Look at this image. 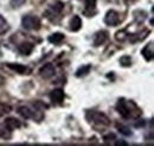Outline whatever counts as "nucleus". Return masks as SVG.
Listing matches in <instances>:
<instances>
[{"mask_svg":"<svg viewBox=\"0 0 154 146\" xmlns=\"http://www.w3.org/2000/svg\"><path fill=\"white\" fill-rule=\"evenodd\" d=\"M116 110L123 119L136 118L140 115V110L136 107L133 101H126L125 99H120L116 103Z\"/></svg>","mask_w":154,"mask_h":146,"instance_id":"nucleus-1","label":"nucleus"},{"mask_svg":"<svg viewBox=\"0 0 154 146\" xmlns=\"http://www.w3.org/2000/svg\"><path fill=\"white\" fill-rule=\"evenodd\" d=\"M87 119L89 122H93L94 125L101 126V127H107L110 125L109 118L101 113V112H95V110H88L87 112Z\"/></svg>","mask_w":154,"mask_h":146,"instance_id":"nucleus-2","label":"nucleus"},{"mask_svg":"<svg viewBox=\"0 0 154 146\" xmlns=\"http://www.w3.org/2000/svg\"><path fill=\"white\" fill-rule=\"evenodd\" d=\"M21 25L26 30H39L42 23L36 16H24L21 19Z\"/></svg>","mask_w":154,"mask_h":146,"instance_id":"nucleus-3","label":"nucleus"},{"mask_svg":"<svg viewBox=\"0 0 154 146\" xmlns=\"http://www.w3.org/2000/svg\"><path fill=\"white\" fill-rule=\"evenodd\" d=\"M39 75H40L42 78H45V80L54 77V76L56 75V69H55L54 64H51V63L44 64V65L39 69Z\"/></svg>","mask_w":154,"mask_h":146,"instance_id":"nucleus-4","label":"nucleus"},{"mask_svg":"<svg viewBox=\"0 0 154 146\" xmlns=\"http://www.w3.org/2000/svg\"><path fill=\"white\" fill-rule=\"evenodd\" d=\"M104 23L108 26H116L120 23V16H119V13L116 11H114V10L108 11L107 14H106V17H104Z\"/></svg>","mask_w":154,"mask_h":146,"instance_id":"nucleus-5","label":"nucleus"},{"mask_svg":"<svg viewBox=\"0 0 154 146\" xmlns=\"http://www.w3.org/2000/svg\"><path fill=\"white\" fill-rule=\"evenodd\" d=\"M50 99L55 105H62L64 99H65V94H64L63 89L57 88V89H54L50 93Z\"/></svg>","mask_w":154,"mask_h":146,"instance_id":"nucleus-6","label":"nucleus"},{"mask_svg":"<svg viewBox=\"0 0 154 146\" xmlns=\"http://www.w3.org/2000/svg\"><path fill=\"white\" fill-rule=\"evenodd\" d=\"M107 39H108V32L107 31H104V30L98 31V32L95 33V36H94V46L102 45Z\"/></svg>","mask_w":154,"mask_h":146,"instance_id":"nucleus-7","label":"nucleus"},{"mask_svg":"<svg viewBox=\"0 0 154 146\" xmlns=\"http://www.w3.org/2000/svg\"><path fill=\"white\" fill-rule=\"evenodd\" d=\"M33 48L35 45L32 43H27V42H24L18 45V51H19L20 55L24 56H29L32 51H33Z\"/></svg>","mask_w":154,"mask_h":146,"instance_id":"nucleus-8","label":"nucleus"},{"mask_svg":"<svg viewBox=\"0 0 154 146\" xmlns=\"http://www.w3.org/2000/svg\"><path fill=\"white\" fill-rule=\"evenodd\" d=\"M7 67H8L11 70H13V71H16V73L20 74V75H29V74H30V69H29L27 67L23 65V64H17V63L13 64V63H8Z\"/></svg>","mask_w":154,"mask_h":146,"instance_id":"nucleus-9","label":"nucleus"},{"mask_svg":"<svg viewBox=\"0 0 154 146\" xmlns=\"http://www.w3.org/2000/svg\"><path fill=\"white\" fill-rule=\"evenodd\" d=\"M0 138L4 139V140H10L12 138V129L5 122L0 125Z\"/></svg>","mask_w":154,"mask_h":146,"instance_id":"nucleus-10","label":"nucleus"},{"mask_svg":"<svg viewBox=\"0 0 154 146\" xmlns=\"http://www.w3.org/2000/svg\"><path fill=\"white\" fill-rule=\"evenodd\" d=\"M18 113L24 119H31V118L35 116V112H32V110L29 108L27 106H20V107H18Z\"/></svg>","mask_w":154,"mask_h":146,"instance_id":"nucleus-11","label":"nucleus"},{"mask_svg":"<svg viewBox=\"0 0 154 146\" xmlns=\"http://www.w3.org/2000/svg\"><path fill=\"white\" fill-rule=\"evenodd\" d=\"M81 27H82V19L78 16H74L72 19L70 20V30L72 32H77L81 30Z\"/></svg>","mask_w":154,"mask_h":146,"instance_id":"nucleus-12","label":"nucleus"},{"mask_svg":"<svg viewBox=\"0 0 154 146\" xmlns=\"http://www.w3.org/2000/svg\"><path fill=\"white\" fill-rule=\"evenodd\" d=\"M141 55L143 56V58L146 61H152L153 59V44L151 43L149 45L145 46L141 51Z\"/></svg>","mask_w":154,"mask_h":146,"instance_id":"nucleus-13","label":"nucleus"},{"mask_svg":"<svg viewBox=\"0 0 154 146\" xmlns=\"http://www.w3.org/2000/svg\"><path fill=\"white\" fill-rule=\"evenodd\" d=\"M49 42L50 43H52V44H60L63 40H64V35L63 33H60V32H55V33H52L51 36H49Z\"/></svg>","mask_w":154,"mask_h":146,"instance_id":"nucleus-14","label":"nucleus"},{"mask_svg":"<svg viewBox=\"0 0 154 146\" xmlns=\"http://www.w3.org/2000/svg\"><path fill=\"white\" fill-rule=\"evenodd\" d=\"M5 124L11 128L12 131L16 129V128H19L20 126H21V122H20L18 119H16V118H7V119L5 120Z\"/></svg>","mask_w":154,"mask_h":146,"instance_id":"nucleus-15","label":"nucleus"},{"mask_svg":"<svg viewBox=\"0 0 154 146\" xmlns=\"http://www.w3.org/2000/svg\"><path fill=\"white\" fill-rule=\"evenodd\" d=\"M90 70H91V65H90V64L82 65V67H79V68L76 70V76L77 77H83V76L88 75Z\"/></svg>","mask_w":154,"mask_h":146,"instance_id":"nucleus-16","label":"nucleus"},{"mask_svg":"<svg viewBox=\"0 0 154 146\" xmlns=\"http://www.w3.org/2000/svg\"><path fill=\"white\" fill-rule=\"evenodd\" d=\"M149 33V30H143L141 33H137V35H132V36L129 37V40L132 42V43H135V42H140V40H142V39H145L146 36Z\"/></svg>","mask_w":154,"mask_h":146,"instance_id":"nucleus-17","label":"nucleus"},{"mask_svg":"<svg viewBox=\"0 0 154 146\" xmlns=\"http://www.w3.org/2000/svg\"><path fill=\"white\" fill-rule=\"evenodd\" d=\"M116 128L119 129V132H120L121 134H123V135H126V137L132 135V131H131V128L128 127V126H126V125L116 124Z\"/></svg>","mask_w":154,"mask_h":146,"instance_id":"nucleus-18","label":"nucleus"},{"mask_svg":"<svg viewBox=\"0 0 154 146\" xmlns=\"http://www.w3.org/2000/svg\"><path fill=\"white\" fill-rule=\"evenodd\" d=\"M8 30H10V26H8L7 21L0 14V35H5Z\"/></svg>","mask_w":154,"mask_h":146,"instance_id":"nucleus-19","label":"nucleus"},{"mask_svg":"<svg viewBox=\"0 0 154 146\" xmlns=\"http://www.w3.org/2000/svg\"><path fill=\"white\" fill-rule=\"evenodd\" d=\"M84 2H85V11H84V13H87L88 11H93L95 13L96 0H84Z\"/></svg>","mask_w":154,"mask_h":146,"instance_id":"nucleus-20","label":"nucleus"},{"mask_svg":"<svg viewBox=\"0 0 154 146\" xmlns=\"http://www.w3.org/2000/svg\"><path fill=\"white\" fill-rule=\"evenodd\" d=\"M11 110H12V107L10 105H7L5 102H0V116H4L6 114L11 113Z\"/></svg>","mask_w":154,"mask_h":146,"instance_id":"nucleus-21","label":"nucleus"},{"mask_svg":"<svg viewBox=\"0 0 154 146\" xmlns=\"http://www.w3.org/2000/svg\"><path fill=\"white\" fill-rule=\"evenodd\" d=\"M120 64L122 67H131L132 65V58L129 56L125 55L120 58Z\"/></svg>","mask_w":154,"mask_h":146,"instance_id":"nucleus-22","label":"nucleus"},{"mask_svg":"<svg viewBox=\"0 0 154 146\" xmlns=\"http://www.w3.org/2000/svg\"><path fill=\"white\" fill-rule=\"evenodd\" d=\"M127 36H129V35L127 33L126 30H120L119 32H116L115 33V39L116 40H119V42H123L125 39H127Z\"/></svg>","mask_w":154,"mask_h":146,"instance_id":"nucleus-23","label":"nucleus"},{"mask_svg":"<svg viewBox=\"0 0 154 146\" xmlns=\"http://www.w3.org/2000/svg\"><path fill=\"white\" fill-rule=\"evenodd\" d=\"M25 2H26V0H11L10 5H11L13 8H19V7H21Z\"/></svg>","mask_w":154,"mask_h":146,"instance_id":"nucleus-24","label":"nucleus"},{"mask_svg":"<svg viewBox=\"0 0 154 146\" xmlns=\"http://www.w3.org/2000/svg\"><path fill=\"white\" fill-rule=\"evenodd\" d=\"M103 140H104V143H112V141L116 140V135L114 133H109V134L103 137Z\"/></svg>","mask_w":154,"mask_h":146,"instance_id":"nucleus-25","label":"nucleus"},{"mask_svg":"<svg viewBox=\"0 0 154 146\" xmlns=\"http://www.w3.org/2000/svg\"><path fill=\"white\" fill-rule=\"evenodd\" d=\"M5 83H6V80H5V77H4L2 75H0V87H1V86H4Z\"/></svg>","mask_w":154,"mask_h":146,"instance_id":"nucleus-26","label":"nucleus"},{"mask_svg":"<svg viewBox=\"0 0 154 146\" xmlns=\"http://www.w3.org/2000/svg\"><path fill=\"white\" fill-rule=\"evenodd\" d=\"M116 145H127V143H123V141H116Z\"/></svg>","mask_w":154,"mask_h":146,"instance_id":"nucleus-27","label":"nucleus"},{"mask_svg":"<svg viewBox=\"0 0 154 146\" xmlns=\"http://www.w3.org/2000/svg\"><path fill=\"white\" fill-rule=\"evenodd\" d=\"M126 1H127V2H129V4H132V2H135L136 0H126Z\"/></svg>","mask_w":154,"mask_h":146,"instance_id":"nucleus-28","label":"nucleus"}]
</instances>
